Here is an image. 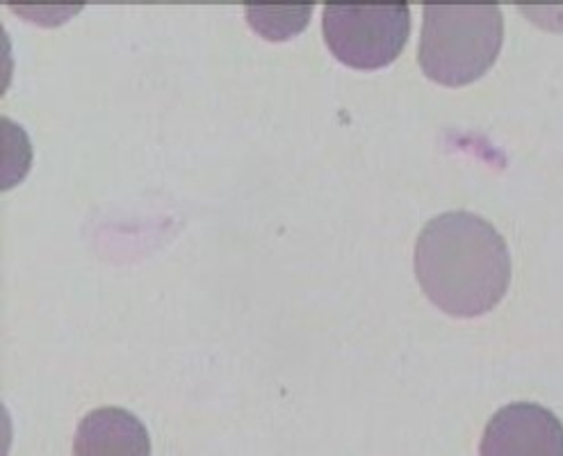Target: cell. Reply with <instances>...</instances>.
Returning <instances> with one entry per match:
<instances>
[{"instance_id":"3957f363","label":"cell","mask_w":563,"mask_h":456,"mask_svg":"<svg viewBox=\"0 0 563 456\" xmlns=\"http://www.w3.org/2000/svg\"><path fill=\"white\" fill-rule=\"evenodd\" d=\"M322 30L342 65L382 69L409 42L411 10L406 3H327Z\"/></svg>"},{"instance_id":"277c9868","label":"cell","mask_w":563,"mask_h":456,"mask_svg":"<svg viewBox=\"0 0 563 456\" xmlns=\"http://www.w3.org/2000/svg\"><path fill=\"white\" fill-rule=\"evenodd\" d=\"M479 456H563V422L537 402H511L488 420Z\"/></svg>"},{"instance_id":"5b68a950","label":"cell","mask_w":563,"mask_h":456,"mask_svg":"<svg viewBox=\"0 0 563 456\" xmlns=\"http://www.w3.org/2000/svg\"><path fill=\"white\" fill-rule=\"evenodd\" d=\"M74 456H151V438L135 413L121 407H101L80 420Z\"/></svg>"},{"instance_id":"7a4b0ae2","label":"cell","mask_w":563,"mask_h":456,"mask_svg":"<svg viewBox=\"0 0 563 456\" xmlns=\"http://www.w3.org/2000/svg\"><path fill=\"white\" fill-rule=\"evenodd\" d=\"M503 40L497 5H424L418 63L433 82L461 87L490 69Z\"/></svg>"},{"instance_id":"8992f818","label":"cell","mask_w":563,"mask_h":456,"mask_svg":"<svg viewBox=\"0 0 563 456\" xmlns=\"http://www.w3.org/2000/svg\"><path fill=\"white\" fill-rule=\"evenodd\" d=\"M312 16V5H258L246 3V19L254 25L258 35L278 42L288 40L308 25Z\"/></svg>"},{"instance_id":"6da1fadb","label":"cell","mask_w":563,"mask_h":456,"mask_svg":"<svg viewBox=\"0 0 563 456\" xmlns=\"http://www.w3.org/2000/svg\"><path fill=\"white\" fill-rule=\"evenodd\" d=\"M416 277L438 309L454 318H475L495 309L509 290L511 254L488 220L450 210L420 231Z\"/></svg>"}]
</instances>
